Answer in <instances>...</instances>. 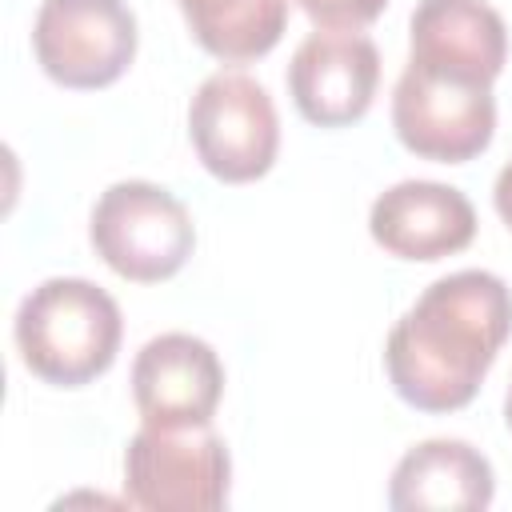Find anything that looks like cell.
Listing matches in <instances>:
<instances>
[{
    "label": "cell",
    "instance_id": "obj_12",
    "mask_svg": "<svg viewBox=\"0 0 512 512\" xmlns=\"http://www.w3.org/2000/svg\"><path fill=\"white\" fill-rule=\"evenodd\" d=\"M496 496V476L484 452L464 440H420L408 448L388 480L396 512H480Z\"/></svg>",
    "mask_w": 512,
    "mask_h": 512
},
{
    "label": "cell",
    "instance_id": "obj_10",
    "mask_svg": "<svg viewBox=\"0 0 512 512\" xmlns=\"http://www.w3.org/2000/svg\"><path fill=\"white\" fill-rule=\"evenodd\" d=\"M368 232L400 260H444L472 244L476 208L452 184L400 180L372 200Z\"/></svg>",
    "mask_w": 512,
    "mask_h": 512
},
{
    "label": "cell",
    "instance_id": "obj_14",
    "mask_svg": "<svg viewBox=\"0 0 512 512\" xmlns=\"http://www.w3.org/2000/svg\"><path fill=\"white\" fill-rule=\"evenodd\" d=\"M300 12L316 24V28H368L384 8L388 0H296Z\"/></svg>",
    "mask_w": 512,
    "mask_h": 512
},
{
    "label": "cell",
    "instance_id": "obj_3",
    "mask_svg": "<svg viewBox=\"0 0 512 512\" xmlns=\"http://www.w3.org/2000/svg\"><path fill=\"white\" fill-rule=\"evenodd\" d=\"M88 240L116 276L160 284L188 264L196 224L168 188L152 180H116L92 208Z\"/></svg>",
    "mask_w": 512,
    "mask_h": 512
},
{
    "label": "cell",
    "instance_id": "obj_5",
    "mask_svg": "<svg viewBox=\"0 0 512 512\" xmlns=\"http://www.w3.org/2000/svg\"><path fill=\"white\" fill-rule=\"evenodd\" d=\"M392 128L412 156L464 164L492 144L496 132L492 84L408 60L392 88Z\"/></svg>",
    "mask_w": 512,
    "mask_h": 512
},
{
    "label": "cell",
    "instance_id": "obj_16",
    "mask_svg": "<svg viewBox=\"0 0 512 512\" xmlns=\"http://www.w3.org/2000/svg\"><path fill=\"white\" fill-rule=\"evenodd\" d=\"M504 424L512 428V380H508V392H504Z\"/></svg>",
    "mask_w": 512,
    "mask_h": 512
},
{
    "label": "cell",
    "instance_id": "obj_2",
    "mask_svg": "<svg viewBox=\"0 0 512 512\" xmlns=\"http://www.w3.org/2000/svg\"><path fill=\"white\" fill-rule=\"evenodd\" d=\"M12 332L32 376L56 388H80L112 368L124 320L100 284L80 276H52L20 300Z\"/></svg>",
    "mask_w": 512,
    "mask_h": 512
},
{
    "label": "cell",
    "instance_id": "obj_15",
    "mask_svg": "<svg viewBox=\"0 0 512 512\" xmlns=\"http://www.w3.org/2000/svg\"><path fill=\"white\" fill-rule=\"evenodd\" d=\"M492 204L500 212V220L512 228V160L496 172V184H492Z\"/></svg>",
    "mask_w": 512,
    "mask_h": 512
},
{
    "label": "cell",
    "instance_id": "obj_4",
    "mask_svg": "<svg viewBox=\"0 0 512 512\" xmlns=\"http://www.w3.org/2000/svg\"><path fill=\"white\" fill-rule=\"evenodd\" d=\"M232 456L212 424H144L124 448V496L148 512H216L228 504Z\"/></svg>",
    "mask_w": 512,
    "mask_h": 512
},
{
    "label": "cell",
    "instance_id": "obj_11",
    "mask_svg": "<svg viewBox=\"0 0 512 512\" xmlns=\"http://www.w3.org/2000/svg\"><path fill=\"white\" fill-rule=\"evenodd\" d=\"M408 60L496 84L508 60V28L484 0H420L408 20Z\"/></svg>",
    "mask_w": 512,
    "mask_h": 512
},
{
    "label": "cell",
    "instance_id": "obj_8",
    "mask_svg": "<svg viewBox=\"0 0 512 512\" xmlns=\"http://www.w3.org/2000/svg\"><path fill=\"white\" fill-rule=\"evenodd\" d=\"M380 52L372 36L352 28H316L300 40L288 64V92L296 112L320 128L356 124L376 96Z\"/></svg>",
    "mask_w": 512,
    "mask_h": 512
},
{
    "label": "cell",
    "instance_id": "obj_13",
    "mask_svg": "<svg viewBox=\"0 0 512 512\" xmlns=\"http://www.w3.org/2000/svg\"><path fill=\"white\" fill-rule=\"evenodd\" d=\"M192 40L224 60L248 64L268 56L288 24V0H176Z\"/></svg>",
    "mask_w": 512,
    "mask_h": 512
},
{
    "label": "cell",
    "instance_id": "obj_6",
    "mask_svg": "<svg viewBox=\"0 0 512 512\" xmlns=\"http://www.w3.org/2000/svg\"><path fill=\"white\" fill-rule=\"evenodd\" d=\"M188 136L200 164L224 184L260 180L276 164L280 120L268 88L248 72H212L188 104Z\"/></svg>",
    "mask_w": 512,
    "mask_h": 512
},
{
    "label": "cell",
    "instance_id": "obj_1",
    "mask_svg": "<svg viewBox=\"0 0 512 512\" xmlns=\"http://www.w3.org/2000/svg\"><path fill=\"white\" fill-rule=\"evenodd\" d=\"M512 332V288L484 268L432 280L392 324L384 372L396 396L420 412L464 408Z\"/></svg>",
    "mask_w": 512,
    "mask_h": 512
},
{
    "label": "cell",
    "instance_id": "obj_7",
    "mask_svg": "<svg viewBox=\"0 0 512 512\" xmlns=\"http://www.w3.org/2000/svg\"><path fill=\"white\" fill-rule=\"evenodd\" d=\"M32 52L64 88H108L136 56V16L124 0H44Z\"/></svg>",
    "mask_w": 512,
    "mask_h": 512
},
{
    "label": "cell",
    "instance_id": "obj_9",
    "mask_svg": "<svg viewBox=\"0 0 512 512\" xmlns=\"http://www.w3.org/2000/svg\"><path fill=\"white\" fill-rule=\"evenodd\" d=\"M224 396L216 348L192 332H160L132 360V400L144 424L196 428L212 424Z\"/></svg>",
    "mask_w": 512,
    "mask_h": 512
}]
</instances>
